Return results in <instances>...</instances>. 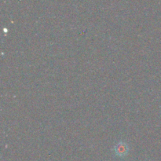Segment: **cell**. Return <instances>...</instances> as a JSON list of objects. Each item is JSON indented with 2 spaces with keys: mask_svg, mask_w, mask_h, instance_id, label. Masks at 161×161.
<instances>
[{
  "mask_svg": "<svg viewBox=\"0 0 161 161\" xmlns=\"http://www.w3.org/2000/svg\"><path fill=\"white\" fill-rule=\"evenodd\" d=\"M115 151H116V153L118 156H119V157H124V156L127 154L128 147H127V144H125V143L119 142L118 143L117 146L115 148Z\"/></svg>",
  "mask_w": 161,
  "mask_h": 161,
  "instance_id": "cell-1",
  "label": "cell"
}]
</instances>
